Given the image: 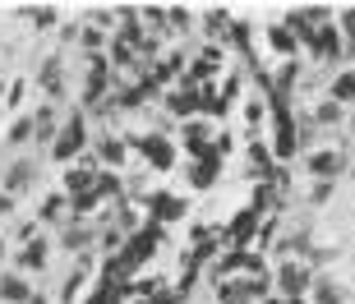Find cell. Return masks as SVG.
Here are the masks:
<instances>
[{"label": "cell", "mask_w": 355, "mask_h": 304, "mask_svg": "<svg viewBox=\"0 0 355 304\" xmlns=\"http://www.w3.org/2000/svg\"><path fill=\"white\" fill-rule=\"evenodd\" d=\"M332 263H337V249H332V244H318V249L304 253V267H309V272H323V267H332Z\"/></svg>", "instance_id": "22"}, {"label": "cell", "mask_w": 355, "mask_h": 304, "mask_svg": "<svg viewBox=\"0 0 355 304\" xmlns=\"http://www.w3.org/2000/svg\"><path fill=\"white\" fill-rule=\"evenodd\" d=\"M83 116H74L65 125V129H55V143H51V157H74V152H83Z\"/></svg>", "instance_id": "6"}, {"label": "cell", "mask_w": 355, "mask_h": 304, "mask_svg": "<svg viewBox=\"0 0 355 304\" xmlns=\"http://www.w3.org/2000/svg\"><path fill=\"white\" fill-rule=\"evenodd\" d=\"M79 33H83L79 24H65V28H60V42H79Z\"/></svg>", "instance_id": "27"}, {"label": "cell", "mask_w": 355, "mask_h": 304, "mask_svg": "<svg viewBox=\"0 0 355 304\" xmlns=\"http://www.w3.org/2000/svg\"><path fill=\"white\" fill-rule=\"evenodd\" d=\"M351 180H355V161H351Z\"/></svg>", "instance_id": "31"}, {"label": "cell", "mask_w": 355, "mask_h": 304, "mask_svg": "<svg viewBox=\"0 0 355 304\" xmlns=\"http://www.w3.org/2000/svg\"><path fill=\"white\" fill-rule=\"evenodd\" d=\"M268 46H272L282 60H295V51H300V46H295V37L286 33V24H272V28H268Z\"/></svg>", "instance_id": "15"}, {"label": "cell", "mask_w": 355, "mask_h": 304, "mask_svg": "<svg viewBox=\"0 0 355 304\" xmlns=\"http://www.w3.org/2000/svg\"><path fill=\"white\" fill-rule=\"evenodd\" d=\"M28 300H33V286H28L24 277L5 272V277H0V304H28Z\"/></svg>", "instance_id": "13"}, {"label": "cell", "mask_w": 355, "mask_h": 304, "mask_svg": "<svg viewBox=\"0 0 355 304\" xmlns=\"http://www.w3.org/2000/svg\"><path fill=\"white\" fill-rule=\"evenodd\" d=\"M346 157L351 152H342V147H314V152H304V166L314 180H337L346 171Z\"/></svg>", "instance_id": "2"}, {"label": "cell", "mask_w": 355, "mask_h": 304, "mask_svg": "<svg viewBox=\"0 0 355 304\" xmlns=\"http://www.w3.org/2000/svg\"><path fill=\"white\" fill-rule=\"evenodd\" d=\"M162 116L198 120V88H171V93L162 97Z\"/></svg>", "instance_id": "5"}, {"label": "cell", "mask_w": 355, "mask_h": 304, "mask_svg": "<svg viewBox=\"0 0 355 304\" xmlns=\"http://www.w3.org/2000/svg\"><path fill=\"white\" fill-rule=\"evenodd\" d=\"M60 244H65V249H74V253H83V244L92 249V226H83V222H69L65 231H60Z\"/></svg>", "instance_id": "18"}, {"label": "cell", "mask_w": 355, "mask_h": 304, "mask_svg": "<svg viewBox=\"0 0 355 304\" xmlns=\"http://www.w3.org/2000/svg\"><path fill=\"white\" fill-rule=\"evenodd\" d=\"M189 24H194L189 10H166V33H189Z\"/></svg>", "instance_id": "24"}, {"label": "cell", "mask_w": 355, "mask_h": 304, "mask_svg": "<svg viewBox=\"0 0 355 304\" xmlns=\"http://www.w3.org/2000/svg\"><path fill=\"white\" fill-rule=\"evenodd\" d=\"M304 304H346V286L332 272H314V281H309V295H304Z\"/></svg>", "instance_id": "4"}, {"label": "cell", "mask_w": 355, "mask_h": 304, "mask_svg": "<svg viewBox=\"0 0 355 304\" xmlns=\"http://www.w3.org/2000/svg\"><path fill=\"white\" fill-rule=\"evenodd\" d=\"M328 199H332V180H314L309 185V208H323Z\"/></svg>", "instance_id": "26"}, {"label": "cell", "mask_w": 355, "mask_h": 304, "mask_svg": "<svg viewBox=\"0 0 355 304\" xmlns=\"http://www.w3.org/2000/svg\"><path fill=\"white\" fill-rule=\"evenodd\" d=\"M14 267H24V272H42V267H46V240H28L24 249L14 253Z\"/></svg>", "instance_id": "11"}, {"label": "cell", "mask_w": 355, "mask_h": 304, "mask_svg": "<svg viewBox=\"0 0 355 304\" xmlns=\"http://www.w3.org/2000/svg\"><path fill=\"white\" fill-rule=\"evenodd\" d=\"M226 33H231V10H208L203 14V37H208V46L226 42Z\"/></svg>", "instance_id": "12"}, {"label": "cell", "mask_w": 355, "mask_h": 304, "mask_svg": "<svg viewBox=\"0 0 355 304\" xmlns=\"http://www.w3.org/2000/svg\"><path fill=\"white\" fill-rule=\"evenodd\" d=\"M337 33H342V60H355V5L337 14Z\"/></svg>", "instance_id": "17"}, {"label": "cell", "mask_w": 355, "mask_h": 304, "mask_svg": "<svg viewBox=\"0 0 355 304\" xmlns=\"http://www.w3.org/2000/svg\"><path fill=\"white\" fill-rule=\"evenodd\" d=\"M217 166H222L217 157L189 161V185H194V189H212V180H217Z\"/></svg>", "instance_id": "16"}, {"label": "cell", "mask_w": 355, "mask_h": 304, "mask_svg": "<svg viewBox=\"0 0 355 304\" xmlns=\"http://www.w3.org/2000/svg\"><path fill=\"white\" fill-rule=\"evenodd\" d=\"M79 46H83L88 55H102V46H106V33H102V28H83V33H79Z\"/></svg>", "instance_id": "23"}, {"label": "cell", "mask_w": 355, "mask_h": 304, "mask_svg": "<svg viewBox=\"0 0 355 304\" xmlns=\"http://www.w3.org/2000/svg\"><path fill=\"white\" fill-rule=\"evenodd\" d=\"M5 143H10V147L33 143V116H19V120H14L10 129H5Z\"/></svg>", "instance_id": "21"}, {"label": "cell", "mask_w": 355, "mask_h": 304, "mask_svg": "<svg viewBox=\"0 0 355 304\" xmlns=\"http://www.w3.org/2000/svg\"><path fill=\"white\" fill-rule=\"evenodd\" d=\"M33 138H42V143H55V111H51V102L37 106V116H33Z\"/></svg>", "instance_id": "19"}, {"label": "cell", "mask_w": 355, "mask_h": 304, "mask_svg": "<svg viewBox=\"0 0 355 304\" xmlns=\"http://www.w3.org/2000/svg\"><path fill=\"white\" fill-rule=\"evenodd\" d=\"M0 263H5V244H0Z\"/></svg>", "instance_id": "29"}, {"label": "cell", "mask_w": 355, "mask_h": 304, "mask_svg": "<svg viewBox=\"0 0 355 304\" xmlns=\"http://www.w3.org/2000/svg\"><path fill=\"white\" fill-rule=\"evenodd\" d=\"M28 304H51V300H46V295H37V291H33V300H28Z\"/></svg>", "instance_id": "28"}, {"label": "cell", "mask_w": 355, "mask_h": 304, "mask_svg": "<svg viewBox=\"0 0 355 304\" xmlns=\"http://www.w3.org/2000/svg\"><path fill=\"white\" fill-rule=\"evenodd\" d=\"M328 102L346 106V111L355 106V69H342V74H332V79H328Z\"/></svg>", "instance_id": "10"}, {"label": "cell", "mask_w": 355, "mask_h": 304, "mask_svg": "<svg viewBox=\"0 0 355 304\" xmlns=\"http://www.w3.org/2000/svg\"><path fill=\"white\" fill-rule=\"evenodd\" d=\"M318 125V129H342V120H346V106H337V102H328V97H323V102L314 106V116H309Z\"/></svg>", "instance_id": "14"}, {"label": "cell", "mask_w": 355, "mask_h": 304, "mask_svg": "<svg viewBox=\"0 0 355 304\" xmlns=\"http://www.w3.org/2000/svg\"><path fill=\"white\" fill-rule=\"evenodd\" d=\"M88 157H92V161H102L97 171H116L120 161H125V138H116V134H102V138L92 143Z\"/></svg>", "instance_id": "7"}, {"label": "cell", "mask_w": 355, "mask_h": 304, "mask_svg": "<svg viewBox=\"0 0 355 304\" xmlns=\"http://www.w3.org/2000/svg\"><path fill=\"white\" fill-rule=\"evenodd\" d=\"M33 180H37V166H33V161H10V171H5V180H0V194L19 199Z\"/></svg>", "instance_id": "8"}, {"label": "cell", "mask_w": 355, "mask_h": 304, "mask_svg": "<svg viewBox=\"0 0 355 304\" xmlns=\"http://www.w3.org/2000/svg\"><path fill=\"white\" fill-rule=\"evenodd\" d=\"M309 281H314V272L304 263H277V272H272V295L277 300H286V304H300L304 295H309Z\"/></svg>", "instance_id": "1"}, {"label": "cell", "mask_w": 355, "mask_h": 304, "mask_svg": "<svg viewBox=\"0 0 355 304\" xmlns=\"http://www.w3.org/2000/svg\"><path fill=\"white\" fill-rule=\"evenodd\" d=\"M180 138H184V152L189 157H212V129H208V120L198 116V120H184L180 125Z\"/></svg>", "instance_id": "3"}, {"label": "cell", "mask_w": 355, "mask_h": 304, "mask_svg": "<svg viewBox=\"0 0 355 304\" xmlns=\"http://www.w3.org/2000/svg\"><path fill=\"white\" fill-rule=\"evenodd\" d=\"M37 83H42V93L51 97V102H60V97H65V65H60V60H42V69H37Z\"/></svg>", "instance_id": "9"}, {"label": "cell", "mask_w": 355, "mask_h": 304, "mask_svg": "<svg viewBox=\"0 0 355 304\" xmlns=\"http://www.w3.org/2000/svg\"><path fill=\"white\" fill-rule=\"evenodd\" d=\"M0 97H5V79H0Z\"/></svg>", "instance_id": "30"}, {"label": "cell", "mask_w": 355, "mask_h": 304, "mask_svg": "<svg viewBox=\"0 0 355 304\" xmlns=\"http://www.w3.org/2000/svg\"><path fill=\"white\" fill-rule=\"evenodd\" d=\"M65 194H55V199H46V203H42V212H37V217H42V222H60V212H65Z\"/></svg>", "instance_id": "25"}, {"label": "cell", "mask_w": 355, "mask_h": 304, "mask_svg": "<svg viewBox=\"0 0 355 304\" xmlns=\"http://www.w3.org/2000/svg\"><path fill=\"white\" fill-rule=\"evenodd\" d=\"M148 208H153V217H157V222H175V217H184V203L171 199V194H157Z\"/></svg>", "instance_id": "20"}]
</instances>
